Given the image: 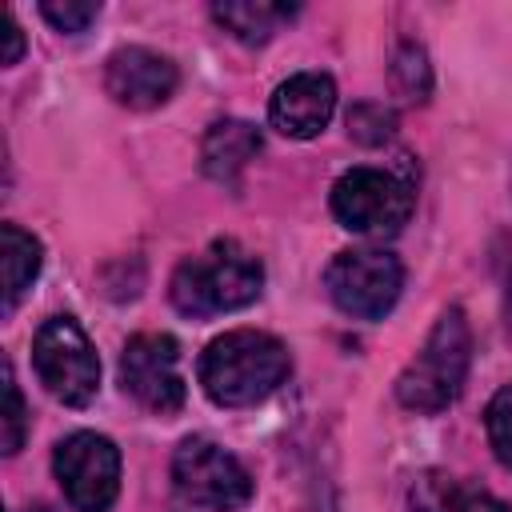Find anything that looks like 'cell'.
I'll return each instance as SVG.
<instances>
[{
    "mask_svg": "<svg viewBox=\"0 0 512 512\" xmlns=\"http://www.w3.org/2000/svg\"><path fill=\"white\" fill-rule=\"evenodd\" d=\"M288 368H292L288 348L272 332L236 328V332L216 336L204 348L196 372H200V388L208 392L212 404L248 408V404H260L264 396H272L284 384Z\"/></svg>",
    "mask_w": 512,
    "mask_h": 512,
    "instance_id": "cell-1",
    "label": "cell"
},
{
    "mask_svg": "<svg viewBox=\"0 0 512 512\" xmlns=\"http://www.w3.org/2000/svg\"><path fill=\"white\" fill-rule=\"evenodd\" d=\"M264 288V268L260 260L236 244V240H212L200 256L180 260V268L172 272L168 296L184 316H220V312H236L248 308Z\"/></svg>",
    "mask_w": 512,
    "mask_h": 512,
    "instance_id": "cell-2",
    "label": "cell"
},
{
    "mask_svg": "<svg viewBox=\"0 0 512 512\" xmlns=\"http://www.w3.org/2000/svg\"><path fill=\"white\" fill-rule=\"evenodd\" d=\"M468 364H472L468 316L464 308H444L432 332L424 336L420 352L396 376V400L408 412H444L460 396L468 380Z\"/></svg>",
    "mask_w": 512,
    "mask_h": 512,
    "instance_id": "cell-3",
    "label": "cell"
},
{
    "mask_svg": "<svg viewBox=\"0 0 512 512\" xmlns=\"http://www.w3.org/2000/svg\"><path fill=\"white\" fill-rule=\"evenodd\" d=\"M32 364L40 384L68 408H84L100 392V360L92 340L72 316H52L32 340Z\"/></svg>",
    "mask_w": 512,
    "mask_h": 512,
    "instance_id": "cell-4",
    "label": "cell"
},
{
    "mask_svg": "<svg viewBox=\"0 0 512 512\" xmlns=\"http://www.w3.org/2000/svg\"><path fill=\"white\" fill-rule=\"evenodd\" d=\"M172 488L192 508L232 512L252 500L248 468L208 436H188L172 456Z\"/></svg>",
    "mask_w": 512,
    "mask_h": 512,
    "instance_id": "cell-5",
    "label": "cell"
},
{
    "mask_svg": "<svg viewBox=\"0 0 512 512\" xmlns=\"http://www.w3.org/2000/svg\"><path fill=\"white\" fill-rule=\"evenodd\" d=\"M412 184L384 168H348L332 184V216L360 236H392L412 216Z\"/></svg>",
    "mask_w": 512,
    "mask_h": 512,
    "instance_id": "cell-6",
    "label": "cell"
},
{
    "mask_svg": "<svg viewBox=\"0 0 512 512\" xmlns=\"http://www.w3.org/2000/svg\"><path fill=\"white\" fill-rule=\"evenodd\" d=\"M324 288L340 312L356 320H380L400 300L404 268L384 248H344L332 256L324 272Z\"/></svg>",
    "mask_w": 512,
    "mask_h": 512,
    "instance_id": "cell-7",
    "label": "cell"
},
{
    "mask_svg": "<svg viewBox=\"0 0 512 512\" xmlns=\"http://www.w3.org/2000/svg\"><path fill=\"white\" fill-rule=\"evenodd\" d=\"M52 472L72 512H108L120 492V452L100 432L64 436L52 452Z\"/></svg>",
    "mask_w": 512,
    "mask_h": 512,
    "instance_id": "cell-8",
    "label": "cell"
},
{
    "mask_svg": "<svg viewBox=\"0 0 512 512\" xmlns=\"http://www.w3.org/2000/svg\"><path fill=\"white\" fill-rule=\"evenodd\" d=\"M120 384L124 392L152 408L176 412L184 404V376H180V344L164 332H140L120 352Z\"/></svg>",
    "mask_w": 512,
    "mask_h": 512,
    "instance_id": "cell-9",
    "label": "cell"
},
{
    "mask_svg": "<svg viewBox=\"0 0 512 512\" xmlns=\"http://www.w3.org/2000/svg\"><path fill=\"white\" fill-rule=\"evenodd\" d=\"M176 84H180L176 64L152 48H140V44L116 48L104 64L108 96L124 108H136V112H148V108H160L164 100H172Z\"/></svg>",
    "mask_w": 512,
    "mask_h": 512,
    "instance_id": "cell-10",
    "label": "cell"
},
{
    "mask_svg": "<svg viewBox=\"0 0 512 512\" xmlns=\"http://www.w3.org/2000/svg\"><path fill=\"white\" fill-rule=\"evenodd\" d=\"M336 108V84L324 72H296L288 76L272 100H268V120L280 136L288 140H312L324 132Z\"/></svg>",
    "mask_w": 512,
    "mask_h": 512,
    "instance_id": "cell-11",
    "label": "cell"
},
{
    "mask_svg": "<svg viewBox=\"0 0 512 512\" xmlns=\"http://www.w3.org/2000/svg\"><path fill=\"white\" fill-rule=\"evenodd\" d=\"M256 152H260V132L248 120H216L204 132L200 168L220 184H236V176L248 168V160H256Z\"/></svg>",
    "mask_w": 512,
    "mask_h": 512,
    "instance_id": "cell-12",
    "label": "cell"
},
{
    "mask_svg": "<svg viewBox=\"0 0 512 512\" xmlns=\"http://www.w3.org/2000/svg\"><path fill=\"white\" fill-rule=\"evenodd\" d=\"M292 16H296V4H272V0H224V4H212V20L224 32H232L240 44L272 40Z\"/></svg>",
    "mask_w": 512,
    "mask_h": 512,
    "instance_id": "cell-13",
    "label": "cell"
},
{
    "mask_svg": "<svg viewBox=\"0 0 512 512\" xmlns=\"http://www.w3.org/2000/svg\"><path fill=\"white\" fill-rule=\"evenodd\" d=\"M412 512H512L484 488H468L452 476L428 472L412 484Z\"/></svg>",
    "mask_w": 512,
    "mask_h": 512,
    "instance_id": "cell-14",
    "label": "cell"
},
{
    "mask_svg": "<svg viewBox=\"0 0 512 512\" xmlns=\"http://www.w3.org/2000/svg\"><path fill=\"white\" fill-rule=\"evenodd\" d=\"M0 256H4V312H12L24 300V292L32 288V280L40 276V240L16 224H4Z\"/></svg>",
    "mask_w": 512,
    "mask_h": 512,
    "instance_id": "cell-15",
    "label": "cell"
},
{
    "mask_svg": "<svg viewBox=\"0 0 512 512\" xmlns=\"http://www.w3.org/2000/svg\"><path fill=\"white\" fill-rule=\"evenodd\" d=\"M392 80L408 100H428L432 92V68L420 44H400L396 60H392Z\"/></svg>",
    "mask_w": 512,
    "mask_h": 512,
    "instance_id": "cell-16",
    "label": "cell"
},
{
    "mask_svg": "<svg viewBox=\"0 0 512 512\" xmlns=\"http://www.w3.org/2000/svg\"><path fill=\"white\" fill-rule=\"evenodd\" d=\"M396 132V116L392 108L376 104V100H360L348 108V136L360 144H384Z\"/></svg>",
    "mask_w": 512,
    "mask_h": 512,
    "instance_id": "cell-17",
    "label": "cell"
},
{
    "mask_svg": "<svg viewBox=\"0 0 512 512\" xmlns=\"http://www.w3.org/2000/svg\"><path fill=\"white\" fill-rule=\"evenodd\" d=\"M484 428H488V444L496 452V460L504 468H512V384H504L484 412Z\"/></svg>",
    "mask_w": 512,
    "mask_h": 512,
    "instance_id": "cell-18",
    "label": "cell"
},
{
    "mask_svg": "<svg viewBox=\"0 0 512 512\" xmlns=\"http://www.w3.org/2000/svg\"><path fill=\"white\" fill-rule=\"evenodd\" d=\"M24 432H28V416H24V396L16 388V376H12V364L4 360V416H0V448L12 456L20 452L24 444Z\"/></svg>",
    "mask_w": 512,
    "mask_h": 512,
    "instance_id": "cell-19",
    "label": "cell"
},
{
    "mask_svg": "<svg viewBox=\"0 0 512 512\" xmlns=\"http://www.w3.org/2000/svg\"><path fill=\"white\" fill-rule=\"evenodd\" d=\"M40 16L56 32H84L100 16V4L96 0H44L40 4Z\"/></svg>",
    "mask_w": 512,
    "mask_h": 512,
    "instance_id": "cell-20",
    "label": "cell"
},
{
    "mask_svg": "<svg viewBox=\"0 0 512 512\" xmlns=\"http://www.w3.org/2000/svg\"><path fill=\"white\" fill-rule=\"evenodd\" d=\"M0 28H4V64L12 68V64H20V52H24V32H20V24H16L8 12H4V24H0Z\"/></svg>",
    "mask_w": 512,
    "mask_h": 512,
    "instance_id": "cell-21",
    "label": "cell"
},
{
    "mask_svg": "<svg viewBox=\"0 0 512 512\" xmlns=\"http://www.w3.org/2000/svg\"><path fill=\"white\" fill-rule=\"evenodd\" d=\"M508 324H512V284H508Z\"/></svg>",
    "mask_w": 512,
    "mask_h": 512,
    "instance_id": "cell-22",
    "label": "cell"
}]
</instances>
